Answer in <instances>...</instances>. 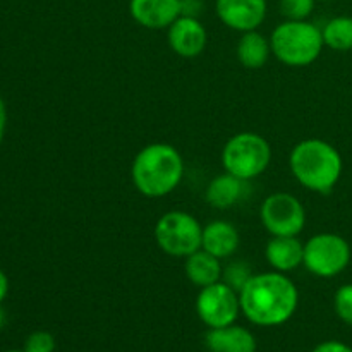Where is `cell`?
Segmentation results:
<instances>
[{
    "instance_id": "1",
    "label": "cell",
    "mask_w": 352,
    "mask_h": 352,
    "mask_svg": "<svg viewBox=\"0 0 352 352\" xmlns=\"http://www.w3.org/2000/svg\"><path fill=\"white\" fill-rule=\"evenodd\" d=\"M298 301V287L282 272L251 275L239 291L241 311L260 327H277L287 322L294 315Z\"/></svg>"
},
{
    "instance_id": "2",
    "label": "cell",
    "mask_w": 352,
    "mask_h": 352,
    "mask_svg": "<svg viewBox=\"0 0 352 352\" xmlns=\"http://www.w3.org/2000/svg\"><path fill=\"white\" fill-rule=\"evenodd\" d=\"M182 175L184 162L181 153L167 143H151L141 148L131 168L134 186L148 198L170 195L181 184Z\"/></svg>"
},
{
    "instance_id": "3",
    "label": "cell",
    "mask_w": 352,
    "mask_h": 352,
    "mask_svg": "<svg viewBox=\"0 0 352 352\" xmlns=\"http://www.w3.org/2000/svg\"><path fill=\"white\" fill-rule=\"evenodd\" d=\"M292 175L306 189L330 192L342 175V157L333 144L323 140H305L291 151Z\"/></svg>"
},
{
    "instance_id": "4",
    "label": "cell",
    "mask_w": 352,
    "mask_h": 352,
    "mask_svg": "<svg viewBox=\"0 0 352 352\" xmlns=\"http://www.w3.org/2000/svg\"><path fill=\"white\" fill-rule=\"evenodd\" d=\"M272 54L285 65L305 67L313 64L322 54L323 34L309 21H287L278 24L270 36Z\"/></svg>"
},
{
    "instance_id": "5",
    "label": "cell",
    "mask_w": 352,
    "mask_h": 352,
    "mask_svg": "<svg viewBox=\"0 0 352 352\" xmlns=\"http://www.w3.org/2000/svg\"><path fill=\"white\" fill-rule=\"evenodd\" d=\"M272 162L270 143L256 133H239L230 138L222 150L226 172L251 181L263 174Z\"/></svg>"
},
{
    "instance_id": "6",
    "label": "cell",
    "mask_w": 352,
    "mask_h": 352,
    "mask_svg": "<svg viewBox=\"0 0 352 352\" xmlns=\"http://www.w3.org/2000/svg\"><path fill=\"white\" fill-rule=\"evenodd\" d=\"M203 227L188 212H168L158 219L155 226V241L165 254L174 258H188L201 250Z\"/></svg>"
},
{
    "instance_id": "7",
    "label": "cell",
    "mask_w": 352,
    "mask_h": 352,
    "mask_svg": "<svg viewBox=\"0 0 352 352\" xmlns=\"http://www.w3.org/2000/svg\"><path fill=\"white\" fill-rule=\"evenodd\" d=\"M351 244L339 234L322 232L305 243V265L309 274L333 278L351 263Z\"/></svg>"
},
{
    "instance_id": "8",
    "label": "cell",
    "mask_w": 352,
    "mask_h": 352,
    "mask_svg": "<svg viewBox=\"0 0 352 352\" xmlns=\"http://www.w3.org/2000/svg\"><path fill=\"white\" fill-rule=\"evenodd\" d=\"M263 227L272 236H299L306 226L302 203L289 192H274L261 203Z\"/></svg>"
},
{
    "instance_id": "9",
    "label": "cell",
    "mask_w": 352,
    "mask_h": 352,
    "mask_svg": "<svg viewBox=\"0 0 352 352\" xmlns=\"http://www.w3.org/2000/svg\"><path fill=\"white\" fill-rule=\"evenodd\" d=\"M241 311L239 292L226 282H215L199 291L196 298V313L210 329H222L236 322Z\"/></svg>"
},
{
    "instance_id": "10",
    "label": "cell",
    "mask_w": 352,
    "mask_h": 352,
    "mask_svg": "<svg viewBox=\"0 0 352 352\" xmlns=\"http://www.w3.org/2000/svg\"><path fill=\"white\" fill-rule=\"evenodd\" d=\"M215 10L227 28L239 33L254 31L267 17V0H217Z\"/></svg>"
},
{
    "instance_id": "11",
    "label": "cell",
    "mask_w": 352,
    "mask_h": 352,
    "mask_svg": "<svg viewBox=\"0 0 352 352\" xmlns=\"http://www.w3.org/2000/svg\"><path fill=\"white\" fill-rule=\"evenodd\" d=\"M167 30L168 47L179 57L195 58L205 52L208 34L195 16H179Z\"/></svg>"
},
{
    "instance_id": "12",
    "label": "cell",
    "mask_w": 352,
    "mask_h": 352,
    "mask_svg": "<svg viewBox=\"0 0 352 352\" xmlns=\"http://www.w3.org/2000/svg\"><path fill=\"white\" fill-rule=\"evenodd\" d=\"M182 0H129V14L148 30H165L182 16Z\"/></svg>"
},
{
    "instance_id": "13",
    "label": "cell",
    "mask_w": 352,
    "mask_h": 352,
    "mask_svg": "<svg viewBox=\"0 0 352 352\" xmlns=\"http://www.w3.org/2000/svg\"><path fill=\"white\" fill-rule=\"evenodd\" d=\"M265 258L275 272L287 274L305 261V244L298 236H272L265 248Z\"/></svg>"
},
{
    "instance_id": "14",
    "label": "cell",
    "mask_w": 352,
    "mask_h": 352,
    "mask_svg": "<svg viewBox=\"0 0 352 352\" xmlns=\"http://www.w3.org/2000/svg\"><path fill=\"white\" fill-rule=\"evenodd\" d=\"M241 244V236L236 227L226 220H215L208 226L203 227L201 250L208 251L210 254L219 260L232 256Z\"/></svg>"
},
{
    "instance_id": "15",
    "label": "cell",
    "mask_w": 352,
    "mask_h": 352,
    "mask_svg": "<svg viewBox=\"0 0 352 352\" xmlns=\"http://www.w3.org/2000/svg\"><path fill=\"white\" fill-rule=\"evenodd\" d=\"M206 346L212 352H256V340L250 330L237 325L210 329Z\"/></svg>"
},
{
    "instance_id": "16",
    "label": "cell",
    "mask_w": 352,
    "mask_h": 352,
    "mask_svg": "<svg viewBox=\"0 0 352 352\" xmlns=\"http://www.w3.org/2000/svg\"><path fill=\"white\" fill-rule=\"evenodd\" d=\"M184 272L186 277H188L192 284L198 285L199 289H203L206 287V285L220 282L223 268L222 265H220L219 258L210 254L208 251L198 250L186 258Z\"/></svg>"
},
{
    "instance_id": "17",
    "label": "cell",
    "mask_w": 352,
    "mask_h": 352,
    "mask_svg": "<svg viewBox=\"0 0 352 352\" xmlns=\"http://www.w3.org/2000/svg\"><path fill=\"white\" fill-rule=\"evenodd\" d=\"M244 182L243 179L236 177V175L226 174L217 175L210 181L208 188H206L205 198L212 208L217 210H227L230 206L236 205L244 195Z\"/></svg>"
},
{
    "instance_id": "18",
    "label": "cell",
    "mask_w": 352,
    "mask_h": 352,
    "mask_svg": "<svg viewBox=\"0 0 352 352\" xmlns=\"http://www.w3.org/2000/svg\"><path fill=\"white\" fill-rule=\"evenodd\" d=\"M237 60L246 69H260L268 62L272 54L270 40L261 33L254 31H246L237 41Z\"/></svg>"
},
{
    "instance_id": "19",
    "label": "cell",
    "mask_w": 352,
    "mask_h": 352,
    "mask_svg": "<svg viewBox=\"0 0 352 352\" xmlns=\"http://www.w3.org/2000/svg\"><path fill=\"white\" fill-rule=\"evenodd\" d=\"M323 43L336 52L352 50V17L337 16L323 26Z\"/></svg>"
},
{
    "instance_id": "20",
    "label": "cell",
    "mask_w": 352,
    "mask_h": 352,
    "mask_svg": "<svg viewBox=\"0 0 352 352\" xmlns=\"http://www.w3.org/2000/svg\"><path fill=\"white\" fill-rule=\"evenodd\" d=\"M315 0H280L278 9L287 21H308L315 10Z\"/></svg>"
},
{
    "instance_id": "21",
    "label": "cell",
    "mask_w": 352,
    "mask_h": 352,
    "mask_svg": "<svg viewBox=\"0 0 352 352\" xmlns=\"http://www.w3.org/2000/svg\"><path fill=\"white\" fill-rule=\"evenodd\" d=\"M251 275L253 274H251L250 265L243 263V261H234V263L227 265V268L222 274V278L227 285H230L234 291L239 292L243 285L250 280Z\"/></svg>"
},
{
    "instance_id": "22",
    "label": "cell",
    "mask_w": 352,
    "mask_h": 352,
    "mask_svg": "<svg viewBox=\"0 0 352 352\" xmlns=\"http://www.w3.org/2000/svg\"><path fill=\"white\" fill-rule=\"evenodd\" d=\"M333 308L337 316L347 325H352V284H346L337 289L333 296Z\"/></svg>"
},
{
    "instance_id": "23",
    "label": "cell",
    "mask_w": 352,
    "mask_h": 352,
    "mask_svg": "<svg viewBox=\"0 0 352 352\" xmlns=\"http://www.w3.org/2000/svg\"><path fill=\"white\" fill-rule=\"evenodd\" d=\"M55 349V339L52 333L43 332H33L26 339L24 344V352H54Z\"/></svg>"
},
{
    "instance_id": "24",
    "label": "cell",
    "mask_w": 352,
    "mask_h": 352,
    "mask_svg": "<svg viewBox=\"0 0 352 352\" xmlns=\"http://www.w3.org/2000/svg\"><path fill=\"white\" fill-rule=\"evenodd\" d=\"M313 352H352L347 344L339 342V340H329V342L320 344Z\"/></svg>"
},
{
    "instance_id": "25",
    "label": "cell",
    "mask_w": 352,
    "mask_h": 352,
    "mask_svg": "<svg viewBox=\"0 0 352 352\" xmlns=\"http://www.w3.org/2000/svg\"><path fill=\"white\" fill-rule=\"evenodd\" d=\"M6 129H7V107L3 98L0 96V143H2L3 136H6Z\"/></svg>"
},
{
    "instance_id": "26",
    "label": "cell",
    "mask_w": 352,
    "mask_h": 352,
    "mask_svg": "<svg viewBox=\"0 0 352 352\" xmlns=\"http://www.w3.org/2000/svg\"><path fill=\"white\" fill-rule=\"evenodd\" d=\"M7 292H9V278H7L6 272L0 268V305L7 298Z\"/></svg>"
},
{
    "instance_id": "27",
    "label": "cell",
    "mask_w": 352,
    "mask_h": 352,
    "mask_svg": "<svg viewBox=\"0 0 352 352\" xmlns=\"http://www.w3.org/2000/svg\"><path fill=\"white\" fill-rule=\"evenodd\" d=\"M3 323H6V313H3V309L0 308V329L3 327Z\"/></svg>"
},
{
    "instance_id": "28",
    "label": "cell",
    "mask_w": 352,
    "mask_h": 352,
    "mask_svg": "<svg viewBox=\"0 0 352 352\" xmlns=\"http://www.w3.org/2000/svg\"><path fill=\"white\" fill-rule=\"evenodd\" d=\"M7 352H24V351H7Z\"/></svg>"
},
{
    "instance_id": "29",
    "label": "cell",
    "mask_w": 352,
    "mask_h": 352,
    "mask_svg": "<svg viewBox=\"0 0 352 352\" xmlns=\"http://www.w3.org/2000/svg\"><path fill=\"white\" fill-rule=\"evenodd\" d=\"M182 2H189V0H182Z\"/></svg>"
}]
</instances>
